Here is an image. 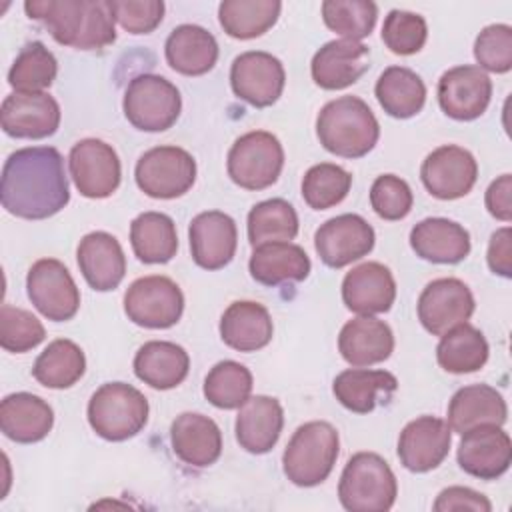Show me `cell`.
<instances>
[{"label":"cell","mask_w":512,"mask_h":512,"mask_svg":"<svg viewBox=\"0 0 512 512\" xmlns=\"http://www.w3.org/2000/svg\"><path fill=\"white\" fill-rule=\"evenodd\" d=\"M174 454L188 466L206 468L222 454V432L218 424L198 412H182L170 426Z\"/></svg>","instance_id":"cell-25"},{"label":"cell","mask_w":512,"mask_h":512,"mask_svg":"<svg viewBox=\"0 0 512 512\" xmlns=\"http://www.w3.org/2000/svg\"><path fill=\"white\" fill-rule=\"evenodd\" d=\"M342 300L348 310L360 316L388 312L396 300L392 272L380 262H364L352 268L342 280Z\"/></svg>","instance_id":"cell-23"},{"label":"cell","mask_w":512,"mask_h":512,"mask_svg":"<svg viewBox=\"0 0 512 512\" xmlns=\"http://www.w3.org/2000/svg\"><path fill=\"white\" fill-rule=\"evenodd\" d=\"M252 392L250 370L234 360H222L210 368L204 378L206 400L222 410L240 408Z\"/></svg>","instance_id":"cell-42"},{"label":"cell","mask_w":512,"mask_h":512,"mask_svg":"<svg viewBox=\"0 0 512 512\" xmlns=\"http://www.w3.org/2000/svg\"><path fill=\"white\" fill-rule=\"evenodd\" d=\"M434 510L436 512H450V510H474V512H490L492 504L490 500L472 490V488H464V486H450L444 488L436 502H434Z\"/></svg>","instance_id":"cell-51"},{"label":"cell","mask_w":512,"mask_h":512,"mask_svg":"<svg viewBox=\"0 0 512 512\" xmlns=\"http://www.w3.org/2000/svg\"><path fill=\"white\" fill-rule=\"evenodd\" d=\"M452 430L448 422L436 416H418L410 420L398 438V458L410 472L422 474L438 468L450 452Z\"/></svg>","instance_id":"cell-19"},{"label":"cell","mask_w":512,"mask_h":512,"mask_svg":"<svg viewBox=\"0 0 512 512\" xmlns=\"http://www.w3.org/2000/svg\"><path fill=\"white\" fill-rule=\"evenodd\" d=\"M280 10L278 0H224L218 6V20L228 36L252 40L276 24Z\"/></svg>","instance_id":"cell-40"},{"label":"cell","mask_w":512,"mask_h":512,"mask_svg":"<svg viewBox=\"0 0 512 512\" xmlns=\"http://www.w3.org/2000/svg\"><path fill=\"white\" fill-rule=\"evenodd\" d=\"M130 244L144 264H164L176 256L178 234L168 214L142 212L130 224Z\"/></svg>","instance_id":"cell-37"},{"label":"cell","mask_w":512,"mask_h":512,"mask_svg":"<svg viewBox=\"0 0 512 512\" xmlns=\"http://www.w3.org/2000/svg\"><path fill=\"white\" fill-rule=\"evenodd\" d=\"M134 176L146 196L160 200L178 198L196 180V160L180 146H156L138 158Z\"/></svg>","instance_id":"cell-9"},{"label":"cell","mask_w":512,"mask_h":512,"mask_svg":"<svg viewBox=\"0 0 512 512\" xmlns=\"http://www.w3.org/2000/svg\"><path fill=\"white\" fill-rule=\"evenodd\" d=\"M410 246L422 260L458 264L470 254V234L448 218H424L410 230Z\"/></svg>","instance_id":"cell-27"},{"label":"cell","mask_w":512,"mask_h":512,"mask_svg":"<svg viewBox=\"0 0 512 512\" xmlns=\"http://www.w3.org/2000/svg\"><path fill=\"white\" fill-rule=\"evenodd\" d=\"M166 62L172 70L184 76H202L210 72L218 60V42L202 26L180 24L164 44Z\"/></svg>","instance_id":"cell-31"},{"label":"cell","mask_w":512,"mask_h":512,"mask_svg":"<svg viewBox=\"0 0 512 512\" xmlns=\"http://www.w3.org/2000/svg\"><path fill=\"white\" fill-rule=\"evenodd\" d=\"M284 428L282 404L264 394L250 396L236 416V440L250 454L270 452Z\"/></svg>","instance_id":"cell-26"},{"label":"cell","mask_w":512,"mask_h":512,"mask_svg":"<svg viewBox=\"0 0 512 512\" xmlns=\"http://www.w3.org/2000/svg\"><path fill=\"white\" fill-rule=\"evenodd\" d=\"M188 236L192 260L204 270H220L230 264L236 254V222L220 210H208L194 216Z\"/></svg>","instance_id":"cell-21"},{"label":"cell","mask_w":512,"mask_h":512,"mask_svg":"<svg viewBox=\"0 0 512 512\" xmlns=\"http://www.w3.org/2000/svg\"><path fill=\"white\" fill-rule=\"evenodd\" d=\"M376 100L392 118H412L426 102V86L422 78L406 66L386 68L374 88Z\"/></svg>","instance_id":"cell-36"},{"label":"cell","mask_w":512,"mask_h":512,"mask_svg":"<svg viewBox=\"0 0 512 512\" xmlns=\"http://www.w3.org/2000/svg\"><path fill=\"white\" fill-rule=\"evenodd\" d=\"M78 268L90 288L108 292L118 288L126 274V256L120 242L108 232L86 234L76 250Z\"/></svg>","instance_id":"cell-24"},{"label":"cell","mask_w":512,"mask_h":512,"mask_svg":"<svg viewBox=\"0 0 512 512\" xmlns=\"http://www.w3.org/2000/svg\"><path fill=\"white\" fill-rule=\"evenodd\" d=\"M396 494V476L376 452L354 454L340 474L338 498L350 512H386L394 506Z\"/></svg>","instance_id":"cell-5"},{"label":"cell","mask_w":512,"mask_h":512,"mask_svg":"<svg viewBox=\"0 0 512 512\" xmlns=\"http://www.w3.org/2000/svg\"><path fill=\"white\" fill-rule=\"evenodd\" d=\"M46 336L42 322L28 310L2 304L0 308V346L8 352H28Z\"/></svg>","instance_id":"cell-46"},{"label":"cell","mask_w":512,"mask_h":512,"mask_svg":"<svg viewBox=\"0 0 512 512\" xmlns=\"http://www.w3.org/2000/svg\"><path fill=\"white\" fill-rule=\"evenodd\" d=\"M510 198H512V176L502 174L486 190L488 212L502 222H510L512 220V200Z\"/></svg>","instance_id":"cell-53"},{"label":"cell","mask_w":512,"mask_h":512,"mask_svg":"<svg viewBox=\"0 0 512 512\" xmlns=\"http://www.w3.org/2000/svg\"><path fill=\"white\" fill-rule=\"evenodd\" d=\"M508 416L504 396L488 384H470L460 388L448 404V426L464 434L476 426H502Z\"/></svg>","instance_id":"cell-30"},{"label":"cell","mask_w":512,"mask_h":512,"mask_svg":"<svg viewBox=\"0 0 512 512\" xmlns=\"http://www.w3.org/2000/svg\"><path fill=\"white\" fill-rule=\"evenodd\" d=\"M456 456L466 474L480 480H496L510 468L512 442L500 426H476L462 434Z\"/></svg>","instance_id":"cell-20"},{"label":"cell","mask_w":512,"mask_h":512,"mask_svg":"<svg viewBox=\"0 0 512 512\" xmlns=\"http://www.w3.org/2000/svg\"><path fill=\"white\" fill-rule=\"evenodd\" d=\"M84 370L86 358L82 348L68 338H58L40 352L32 366V376L46 388L64 390L74 386L84 376Z\"/></svg>","instance_id":"cell-39"},{"label":"cell","mask_w":512,"mask_h":512,"mask_svg":"<svg viewBox=\"0 0 512 512\" xmlns=\"http://www.w3.org/2000/svg\"><path fill=\"white\" fill-rule=\"evenodd\" d=\"M378 6L370 0H326L322 2L324 24L346 40L368 36L376 24Z\"/></svg>","instance_id":"cell-45"},{"label":"cell","mask_w":512,"mask_h":512,"mask_svg":"<svg viewBox=\"0 0 512 512\" xmlns=\"http://www.w3.org/2000/svg\"><path fill=\"white\" fill-rule=\"evenodd\" d=\"M338 350L352 366H372L390 358L394 334L384 320L358 316L348 320L338 334Z\"/></svg>","instance_id":"cell-28"},{"label":"cell","mask_w":512,"mask_h":512,"mask_svg":"<svg viewBox=\"0 0 512 512\" xmlns=\"http://www.w3.org/2000/svg\"><path fill=\"white\" fill-rule=\"evenodd\" d=\"M190 370L188 352L166 340H150L134 356V374L156 390H170L184 382Z\"/></svg>","instance_id":"cell-35"},{"label":"cell","mask_w":512,"mask_h":512,"mask_svg":"<svg viewBox=\"0 0 512 512\" xmlns=\"http://www.w3.org/2000/svg\"><path fill=\"white\" fill-rule=\"evenodd\" d=\"M398 388L394 374L386 370L350 368L334 378L332 392L336 400L356 414L372 412L380 402H388Z\"/></svg>","instance_id":"cell-32"},{"label":"cell","mask_w":512,"mask_h":512,"mask_svg":"<svg viewBox=\"0 0 512 512\" xmlns=\"http://www.w3.org/2000/svg\"><path fill=\"white\" fill-rule=\"evenodd\" d=\"M418 320L434 334L442 336L458 324L468 322L474 312V296L458 278H438L426 284L418 298Z\"/></svg>","instance_id":"cell-16"},{"label":"cell","mask_w":512,"mask_h":512,"mask_svg":"<svg viewBox=\"0 0 512 512\" xmlns=\"http://www.w3.org/2000/svg\"><path fill=\"white\" fill-rule=\"evenodd\" d=\"M474 58L488 72L504 74L512 68V28L508 24L486 26L474 42Z\"/></svg>","instance_id":"cell-48"},{"label":"cell","mask_w":512,"mask_h":512,"mask_svg":"<svg viewBox=\"0 0 512 512\" xmlns=\"http://www.w3.org/2000/svg\"><path fill=\"white\" fill-rule=\"evenodd\" d=\"M58 74L54 54L42 42L26 44L8 70V84L16 92H44Z\"/></svg>","instance_id":"cell-43"},{"label":"cell","mask_w":512,"mask_h":512,"mask_svg":"<svg viewBox=\"0 0 512 512\" xmlns=\"http://www.w3.org/2000/svg\"><path fill=\"white\" fill-rule=\"evenodd\" d=\"M488 352L484 334L464 322L442 334L436 346V360L450 374H470L486 364Z\"/></svg>","instance_id":"cell-38"},{"label":"cell","mask_w":512,"mask_h":512,"mask_svg":"<svg viewBox=\"0 0 512 512\" xmlns=\"http://www.w3.org/2000/svg\"><path fill=\"white\" fill-rule=\"evenodd\" d=\"M352 186V174L332 162H320L308 168L302 178V198L314 210H326L340 204Z\"/></svg>","instance_id":"cell-44"},{"label":"cell","mask_w":512,"mask_h":512,"mask_svg":"<svg viewBox=\"0 0 512 512\" xmlns=\"http://www.w3.org/2000/svg\"><path fill=\"white\" fill-rule=\"evenodd\" d=\"M226 168L230 180L240 188L264 190L278 180L284 168L282 144L272 132H246L232 144Z\"/></svg>","instance_id":"cell-8"},{"label":"cell","mask_w":512,"mask_h":512,"mask_svg":"<svg viewBox=\"0 0 512 512\" xmlns=\"http://www.w3.org/2000/svg\"><path fill=\"white\" fill-rule=\"evenodd\" d=\"M148 410L146 396L132 384L106 382L88 402V422L100 438L122 442L146 426Z\"/></svg>","instance_id":"cell-6"},{"label":"cell","mask_w":512,"mask_h":512,"mask_svg":"<svg viewBox=\"0 0 512 512\" xmlns=\"http://www.w3.org/2000/svg\"><path fill=\"white\" fill-rule=\"evenodd\" d=\"M320 144L342 158L366 156L380 138V126L370 106L358 96H340L322 106L316 118Z\"/></svg>","instance_id":"cell-3"},{"label":"cell","mask_w":512,"mask_h":512,"mask_svg":"<svg viewBox=\"0 0 512 512\" xmlns=\"http://www.w3.org/2000/svg\"><path fill=\"white\" fill-rule=\"evenodd\" d=\"M374 228L358 214H340L326 220L314 234V248L330 268H344L374 248Z\"/></svg>","instance_id":"cell-15"},{"label":"cell","mask_w":512,"mask_h":512,"mask_svg":"<svg viewBox=\"0 0 512 512\" xmlns=\"http://www.w3.org/2000/svg\"><path fill=\"white\" fill-rule=\"evenodd\" d=\"M420 178L434 198L456 200L466 196L476 184L478 164L466 148L444 144L424 158Z\"/></svg>","instance_id":"cell-14"},{"label":"cell","mask_w":512,"mask_h":512,"mask_svg":"<svg viewBox=\"0 0 512 512\" xmlns=\"http://www.w3.org/2000/svg\"><path fill=\"white\" fill-rule=\"evenodd\" d=\"M68 166L74 186L86 198H108L120 186V158L104 140L84 138L76 142L68 154Z\"/></svg>","instance_id":"cell-12"},{"label":"cell","mask_w":512,"mask_h":512,"mask_svg":"<svg viewBox=\"0 0 512 512\" xmlns=\"http://www.w3.org/2000/svg\"><path fill=\"white\" fill-rule=\"evenodd\" d=\"M412 190L400 176L382 174L372 182L370 206L384 220H402L412 210Z\"/></svg>","instance_id":"cell-49"},{"label":"cell","mask_w":512,"mask_h":512,"mask_svg":"<svg viewBox=\"0 0 512 512\" xmlns=\"http://www.w3.org/2000/svg\"><path fill=\"white\" fill-rule=\"evenodd\" d=\"M492 98V80L478 66H456L438 80V104L454 120H474L482 116Z\"/></svg>","instance_id":"cell-17"},{"label":"cell","mask_w":512,"mask_h":512,"mask_svg":"<svg viewBox=\"0 0 512 512\" xmlns=\"http://www.w3.org/2000/svg\"><path fill=\"white\" fill-rule=\"evenodd\" d=\"M124 116L144 132L168 130L180 116L182 98L178 88L158 74H138L124 94Z\"/></svg>","instance_id":"cell-7"},{"label":"cell","mask_w":512,"mask_h":512,"mask_svg":"<svg viewBox=\"0 0 512 512\" xmlns=\"http://www.w3.org/2000/svg\"><path fill=\"white\" fill-rule=\"evenodd\" d=\"M298 234V214L282 198L258 202L248 212V240L256 248L268 242H290Z\"/></svg>","instance_id":"cell-41"},{"label":"cell","mask_w":512,"mask_h":512,"mask_svg":"<svg viewBox=\"0 0 512 512\" xmlns=\"http://www.w3.org/2000/svg\"><path fill=\"white\" fill-rule=\"evenodd\" d=\"M370 48L358 40H330L312 58V80L324 90H342L368 70Z\"/></svg>","instance_id":"cell-22"},{"label":"cell","mask_w":512,"mask_h":512,"mask_svg":"<svg viewBox=\"0 0 512 512\" xmlns=\"http://www.w3.org/2000/svg\"><path fill=\"white\" fill-rule=\"evenodd\" d=\"M124 312L128 320L142 328H170L184 312V294L168 276H144L128 286Z\"/></svg>","instance_id":"cell-10"},{"label":"cell","mask_w":512,"mask_h":512,"mask_svg":"<svg viewBox=\"0 0 512 512\" xmlns=\"http://www.w3.org/2000/svg\"><path fill=\"white\" fill-rule=\"evenodd\" d=\"M24 10L62 46L98 50L116 40L110 2L104 0H28Z\"/></svg>","instance_id":"cell-2"},{"label":"cell","mask_w":512,"mask_h":512,"mask_svg":"<svg viewBox=\"0 0 512 512\" xmlns=\"http://www.w3.org/2000/svg\"><path fill=\"white\" fill-rule=\"evenodd\" d=\"M60 106L46 92L8 94L0 108L2 130L12 138L40 140L52 136L60 126Z\"/></svg>","instance_id":"cell-18"},{"label":"cell","mask_w":512,"mask_h":512,"mask_svg":"<svg viewBox=\"0 0 512 512\" xmlns=\"http://www.w3.org/2000/svg\"><path fill=\"white\" fill-rule=\"evenodd\" d=\"M110 10L130 34H150L164 18L162 0H112Z\"/></svg>","instance_id":"cell-50"},{"label":"cell","mask_w":512,"mask_h":512,"mask_svg":"<svg viewBox=\"0 0 512 512\" xmlns=\"http://www.w3.org/2000/svg\"><path fill=\"white\" fill-rule=\"evenodd\" d=\"M340 438L336 428L324 420H312L296 428L282 454L286 478L302 488L322 484L338 458Z\"/></svg>","instance_id":"cell-4"},{"label":"cell","mask_w":512,"mask_h":512,"mask_svg":"<svg viewBox=\"0 0 512 512\" xmlns=\"http://www.w3.org/2000/svg\"><path fill=\"white\" fill-rule=\"evenodd\" d=\"M250 274L264 286H278L284 282H302L310 274V258L302 246L292 242H268L254 248Z\"/></svg>","instance_id":"cell-34"},{"label":"cell","mask_w":512,"mask_h":512,"mask_svg":"<svg viewBox=\"0 0 512 512\" xmlns=\"http://www.w3.org/2000/svg\"><path fill=\"white\" fill-rule=\"evenodd\" d=\"M488 266L494 274L512 276V230L508 226L496 230L488 244Z\"/></svg>","instance_id":"cell-52"},{"label":"cell","mask_w":512,"mask_h":512,"mask_svg":"<svg viewBox=\"0 0 512 512\" xmlns=\"http://www.w3.org/2000/svg\"><path fill=\"white\" fill-rule=\"evenodd\" d=\"M0 198L6 212L24 220L58 214L70 200L62 154L52 146L12 152L2 168Z\"/></svg>","instance_id":"cell-1"},{"label":"cell","mask_w":512,"mask_h":512,"mask_svg":"<svg viewBox=\"0 0 512 512\" xmlns=\"http://www.w3.org/2000/svg\"><path fill=\"white\" fill-rule=\"evenodd\" d=\"M54 424V412L46 400L30 392L8 394L0 404V430L18 444L40 442Z\"/></svg>","instance_id":"cell-29"},{"label":"cell","mask_w":512,"mask_h":512,"mask_svg":"<svg viewBox=\"0 0 512 512\" xmlns=\"http://www.w3.org/2000/svg\"><path fill=\"white\" fill-rule=\"evenodd\" d=\"M286 84V72L282 62L262 50H250L242 52L234 58L230 68V86L232 92L256 106L266 108L272 106L284 90Z\"/></svg>","instance_id":"cell-13"},{"label":"cell","mask_w":512,"mask_h":512,"mask_svg":"<svg viewBox=\"0 0 512 512\" xmlns=\"http://www.w3.org/2000/svg\"><path fill=\"white\" fill-rule=\"evenodd\" d=\"M26 290L34 308L52 322H66L80 308V290L68 268L56 258H42L32 264Z\"/></svg>","instance_id":"cell-11"},{"label":"cell","mask_w":512,"mask_h":512,"mask_svg":"<svg viewBox=\"0 0 512 512\" xmlns=\"http://www.w3.org/2000/svg\"><path fill=\"white\" fill-rule=\"evenodd\" d=\"M428 36L426 20L408 10H390L382 24V40L386 48L400 56H410L422 50Z\"/></svg>","instance_id":"cell-47"},{"label":"cell","mask_w":512,"mask_h":512,"mask_svg":"<svg viewBox=\"0 0 512 512\" xmlns=\"http://www.w3.org/2000/svg\"><path fill=\"white\" fill-rule=\"evenodd\" d=\"M274 334L270 312L252 300L232 302L220 318V336L226 346L238 352L264 348Z\"/></svg>","instance_id":"cell-33"}]
</instances>
